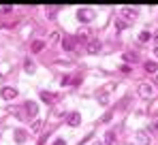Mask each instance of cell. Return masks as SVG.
Listing matches in <instances>:
<instances>
[{
  "instance_id": "cell-1",
  "label": "cell",
  "mask_w": 158,
  "mask_h": 145,
  "mask_svg": "<svg viewBox=\"0 0 158 145\" xmlns=\"http://www.w3.org/2000/svg\"><path fill=\"white\" fill-rule=\"evenodd\" d=\"M77 17H79V22L88 24V22H92V19H94V11H92V9H79Z\"/></svg>"
},
{
  "instance_id": "cell-2",
  "label": "cell",
  "mask_w": 158,
  "mask_h": 145,
  "mask_svg": "<svg viewBox=\"0 0 158 145\" xmlns=\"http://www.w3.org/2000/svg\"><path fill=\"white\" fill-rule=\"evenodd\" d=\"M64 120H66L69 126H79L81 124V115H79V111H71V113L64 115Z\"/></svg>"
},
{
  "instance_id": "cell-3",
  "label": "cell",
  "mask_w": 158,
  "mask_h": 145,
  "mask_svg": "<svg viewBox=\"0 0 158 145\" xmlns=\"http://www.w3.org/2000/svg\"><path fill=\"white\" fill-rule=\"evenodd\" d=\"M60 98H62V94H53V92H41V100H45V102H49V105H56Z\"/></svg>"
},
{
  "instance_id": "cell-4",
  "label": "cell",
  "mask_w": 158,
  "mask_h": 145,
  "mask_svg": "<svg viewBox=\"0 0 158 145\" xmlns=\"http://www.w3.org/2000/svg\"><path fill=\"white\" fill-rule=\"evenodd\" d=\"M85 49H88V53H98V51H101V41H98V39H90L88 45H85Z\"/></svg>"
},
{
  "instance_id": "cell-5",
  "label": "cell",
  "mask_w": 158,
  "mask_h": 145,
  "mask_svg": "<svg viewBox=\"0 0 158 145\" xmlns=\"http://www.w3.org/2000/svg\"><path fill=\"white\" fill-rule=\"evenodd\" d=\"M0 96L4 98V100H13V98L17 96V90L15 88H2L0 90Z\"/></svg>"
},
{
  "instance_id": "cell-6",
  "label": "cell",
  "mask_w": 158,
  "mask_h": 145,
  "mask_svg": "<svg viewBox=\"0 0 158 145\" xmlns=\"http://www.w3.org/2000/svg\"><path fill=\"white\" fill-rule=\"evenodd\" d=\"M75 43H77V41H75L73 36H64V39H62V49H64V51H73V49H75Z\"/></svg>"
},
{
  "instance_id": "cell-7",
  "label": "cell",
  "mask_w": 158,
  "mask_h": 145,
  "mask_svg": "<svg viewBox=\"0 0 158 145\" xmlns=\"http://www.w3.org/2000/svg\"><path fill=\"white\" fill-rule=\"evenodd\" d=\"M122 17L128 19V22H132V19L137 17V11H135V9H128V6H124V9H122Z\"/></svg>"
},
{
  "instance_id": "cell-8",
  "label": "cell",
  "mask_w": 158,
  "mask_h": 145,
  "mask_svg": "<svg viewBox=\"0 0 158 145\" xmlns=\"http://www.w3.org/2000/svg\"><path fill=\"white\" fill-rule=\"evenodd\" d=\"M139 94H141V96H150V94H152V85H150V83H141V85H139Z\"/></svg>"
},
{
  "instance_id": "cell-9",
  "label": "cell",
  "mask_w": 158,
  "mask_h": 145,
  "mask_svg": "<svg viewBox=\"0 0 158 145\" xmlns=\"http://www.w3.org/2000/svg\"><path fill=\"white\" fill-rule=\"evenodd\" d=\"M26 111H28V118H34L36 115V105L30 100V102H26Z\"/></svg>"
},
{
  "instance_id": "cell-10",
  "label": "cell",
  "mask_w": 158,
  "mask_h": 145,
  "mask_svg": "<svg viewBox=\"0 0 158 145\" xmlns=\"http://www.w3.org/2000/svg\"><path fill=\"white\" fill-rule=\"evenodd\" d=\"M115 143V132L113 130H107V135H105V145H113Z\"/></svg>"
},
{
  "instance_id": "cell-11",
  "label": "cell",
  "mask_w": 158,
  "mask_h": 145,
  "mask_svg": "<svg viewBox=\"0 0 158 145\" xmlns=\"http://www.w3.org/2000/svg\"><path fill=\"white\" fill-rule=\"evenodd\" d=\"M43 47H45V41H34V43H32V51H34V53L43 51Z\"/></svg>"
},
{
  "instance_id": "cell-12",
  "label": "cell",
  "mask_w": 158,
  "mask_h": 145,
  "mask_svg": "<svg viewBox=\"0 0 158 145\" xmlns=\"http://www.w3.org/2000/svg\"><path fill=\"white\" fill-rule=\"evenodd\" d=\"M137 141H139V143H145V145H150V137H148L145 132H139V135H137Z\"/></svg>"
},
{
  "instance_id": "cell-13",
  "label": "cell",
  "mask_w": 158,
  "mask_h": 145,
  "mask_svg": "<svg viewBox=\"0 0 158 145\" xmlns=\"http://www.w3.org/2000/svg\"><path fill=\"white\" fill-rule=\"evenodd\" d=\"M75 41H77V43H85V45H88V41H90V39H88V34H85V32H79L77 36H75Z\"/></svg>"
},
{
  "instance_id": "cell-14",
  "label": "cell",
  "mask_w": 158,
  "mask_h": 145,
  "mask_svg": "<svg viewBox=\"0 0 158 145\" xmlns=\"http://www.w3.org/2000/svg\"><path fill=\"white\" fill-rule=\"evenodd\" d=\"M143 68H145L148 72H154L158 68V64H156V62H145V64H143Z\"/></svg>"
},
{
  "instance_id": "cell-15",
  "label": "cell",
  "mask_w": 158,
  "mask_h": 145,
  "mask_svg": "<svg viewBox=\"0 0 158 145\" xmlns=\"http://www.w3.org/2000/svg\"><path fill=\"white\" fill-rule=\"evenodd\" d=\"M13 11V6L11 4H0V15H9Z\"/></svg>"
},
{
  "instance_id": "cell-16",
  "label": "cell",
  "mask_w": 158,
  "mask_h": 145,
  "mask_svg": "<svg viewBox=\"0 0 158 145\" xmlns=\"http://www.w3.org/2000/svg\"><path fill=\"white\" fill-rule=\"evenodd\" d=\"M58 15V6H49V11H47V19H53Z\"/></svg>"
},
{
  "instance_id": "cell-17",
  "label": "cell",
  "mask_w": 158,
  "mask_h": 145,
  "mask_svg": "<svg viewBox=\"0 0 158 145\" xmlns=\"http://www.w3.org/2000/svg\"><path fill=\"white\" fill-rule=\"evenodd\" d=\"M150 39H152V34H150V32H141V34H139V41H143V43H145V41H150Z\"/></svg>"
},
{
  "instance_id": "cell-18",
  "label": "cell",
  "mask_w": 158,
  "mask_h": 145,
  "mask_svg": "<svg viewBox=\"0 0 158 145\" xmlns=\"http://www.w3.org/2000/svg\"><path fill=\"white\" fill-rule=\"evenodd\" d=\"M73 75H64V79H62V85H73V79H71Z\"/></svg>"
},
{
  "instance_id": "cell-19",
  "label": "cell",
  "mask_w": 158,
  "mask_h": 145,
  "mask_svg": "<svg viewBox=\"0 0 158 145\" xmlns=\"http://www.w3.org/2000/svg\"><path fill=\"white\" fill-rule=\"evenodd\" d=\"M124 60L126 62H135L137 60V53H124Z\"/></svg>"
},
{
  "instance_id": "cell-20",
  "label": "cell",
  "mask_w": 158,
  "mask_h": 145,
  "mask_svg": "<svg viewBox=\"0 0 158 145\" xmlns=\"http://www.w3.org/2000/svg\"><path fill=\"white\" fill-rule=\"evenodd\" d=\"M24 68H26V71H34V64H32V60H26V62H24Z\"/></svg>"
},
{
  "instance_id": "cell-21",
  "label": "cell",
  "mask_w": 158,
  "mask_h": 145,
  "mask_svg": "<svg viewBox=\"0 0 158 145\" xmlns=\"http://www.w3.org/2000/svg\"><path fill=\"white\" fill-rule=\"evenodd\" d=\"M32 132H41V122H34L32 124Z\"/></svg>"
},
{
  "instance_id": "cell-22",
  "label": "cell",
  "mask_w": 158,
  "mask_h": 145,
  "mask_svg": "<svg viewBox=\"0 0 158 145\" xmlns=\"http://www.w3.org/2000/svg\"><path fill=\"white\" fill-rule=\"evenodd\" d=\"M53 145H66V143H64V139H56V141H53Z\"/></svg>"
},
{
  "instance_id": "cell-23",
  "label": "cell",
  "mask_w": 158,
  "mask_h": 145,
  "mask_svg": "<svg viewBox=\"0 0 158 145\" xmlns=\"http://www.w3.org/2000/svg\"><path fill=\"white\" fill-rule=\"evenodd\" d=\"M152 128H154V130H158V120L154 122V124H152Z\"/></svg>"
},
{
  "instance_id": "cell-24",
  "label": "cell",
  "mask_w": 158,
  "mask_h": 145,
  "mask_svg": "<svg viewBox=\"0 0 158 145\" xmlns=\"http://www.w3.org/2000/svg\"><path fill=\"white\" fill-rule=\"evenodd\" d=\"M156 39H158V30H156Z\"/></svg>"
},
{
  "instance_id": "cell-25",
  "label": "cell",
  "mask_w": 158,
  "mask_h": 145,
  "mask_svg": "<svg viewBox=\"0 0 158 145\" xmlns=\"http://www.w3.org/2000/svg\"><path fill=\"white\" fill-rule=\"evenodd\" d=\"M96 145H105V143H96Z\"/></svg>"
},
{
  "instance_id": "cell-26",
  "label": "cell",
  "mask_w": 158,
  "mask_h": 145,
  "mask_svg": "<svg viewBox=\"0 0 158 145\" xmlns=\"http://www.w3.org/2000/svg\"><path fill=\"white\" fill-rule=\"evenodd\" d=\"M156 56H158V47H156Z\"/></svg>"
}]
</instances>
